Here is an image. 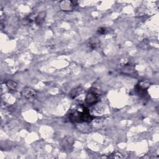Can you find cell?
<instances>
[{
    "label": "cell",
    "instance_id": "cell-4",
    "mask_svg": "<svg viewBox=\"0 0 159 159\" xmlns=\"http://www.w3.org/2000/svg\"><path fill=\"white\" fill-rule=\"evenodd\" d=\"M99 101V96L97 93H96L94 92H89L85 98L86 104L88 105H93L96 103H97Z\"/></svg>",
    "mask_w": 159,
    "mask_h": 159
},
{
    "label": "cell",
    "instance_id": "cell-11",
    "mask_svg": "<svg viewBox=\"0 0 159 159\" xmlns=\"http://www.w3.org/2000/svg\"><path fill=\"white\" fill-rule=\"evenodd\" d=\"M109 158H122V154H121L119 152H115V153L111 154V156H109Z\"/></svg>",
    "mask_w": 159,
    "mask_h": 159
},
{
    "label": "cell",
    "instance_id": "cell-1",
    "mask_svg": "<svg viewBox=\"0 0 159 159\" xmlns=\"http://www.w3.org/2000/svg\"><path fill=\"white\" fill-rule=\"evenodd\" d=\"M69 119L72 122H89L93 120V116L89 113L88 109L84 108L81 112L75 111L71 113L69 116Z\"/></svg>",
    "mask_w": 159,
    "mask_h": 159
},
{
    "label": "cell",
    "instance_id": "cell-8",
    "mask_svg": "<svg viewBox=\"0 0 159 159\" xmlns=\"http://www.w3.org/2000/svg\"><path fill=\"white\" fill-rule=\"evenodd\" d=\"M6 86L8 88V89H11V90H15V89H16L17 88L18 84L15 81H12V80H9L6 83Z\"/></svg>",
    "mask_w": 159,
    "mask_h": 159
},
{
    "label": "cell",
    "instance_id": "cell-9",
    "mask_svg": "<svg viewBox=\"0 0 159 159\" xmlns=\"http://www.w3.org/2000/svg\"><path fill=\"white\" fill-rule=\"evenodd\" d=\"M97 46H98V43L96 42V40H90L89 42V44H88V49L91 51L95 50Z\"/></svg>",
    "mask_w": 159,
    "mask_h": 159
},
{
    "label": "cell",
    "instance_id": "cell-7",
    "mask_svg": "<svg viewBox=\"0 0 159 159\" xmlns=\"http://www.w3.org/2000/svg\"><path fill=\"white\" fill-rule=\"evenodd\" d=\"M82 88L81 86H78L77 88H76L75 89H73L72 92H70V96L72 98H75L77 96H78L82 92Z\"/></svg>",
    "mask_w": 159,
    "mask_h": 159
},
{
    "label": "cell",
    "instance_id": "cell-3",
    "mask_svg": "<svg viewBox=\"0 0 159 159\" xmlns=\"http://www.w3.org/2000/svg\"><path fill=\"white\" fill-rule=\"evenodd\" d=\"M78 2L75 1H62L60 4V8L62 11H72L76 6H77Z\"/></svg>",
    "mask_w": 159,
    "mask_h": 159
},
{
    "label": "cell",
    "instance_id": "cell-2",
    "mask_svg": "<svg viewBox=\"0 0 159 159\" xmlns=\"http://www.w3.org/2000/svg\"><path fill=\"white\" fill-rule=\"evenodd\" d=\"M74 142V139L72 137L67 136L62 139L60 144V147L62 150L69 152H71L73 149Z\"/></svg>",
    "mask_w": 159,
    "mask_h": 159
},
{
    "label": "cell",
    "instance_id": "cell-5",
    "mask_svg": "<svg viewBox=\"0 0 159 159\" xmlns=\"http://www.w3.org/2000/svg\"><path fill=\"white\" fill-rule=\"evenodd\" d=\"M21 95L27 100H32L36 97L37 93L34 89L30 87H26L22 90Z\"/></svg>",
    "mask_w": 159,
    "mask_h": 159
},
{
    "label": "cell",
    "instance_id": "cell-10",
    "mask_svg": "<svg viewBox=\"0 0 159 159\" xmlns=\"http://www.w3.org/2000/svg\"><path fill=\"white\" fill-rule=\"evenodd\" d=\"M108 32V30L105 27H100V29L98 30V33L99 34H101V35H104V34H106Z\"/></svg>",
    "mask_w": 159,
    "mask_h": 159
},
{
    "label": "cell",
    "instance_id": "cell-6",
    "mask_svg": "<svg viewBox=\"0 0 159 159\" xmlns=\"http://www.w3.org/2000/svg\"><path fill=\"white\" fill-rule=\"evenodd\" d=\"M45 17H46V12L45 11H42V12H39L35 19L36 24L38 26H40V25L42 24L45 21Z\"/></svg>",
    "mask_w": 159,
    "mask_h": 159
}]
</instances>
